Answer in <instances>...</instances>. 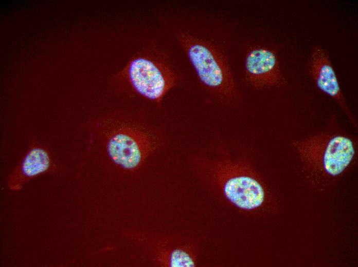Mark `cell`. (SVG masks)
Wrapping results in <instances>:
<instances>
[{"label": "cell", "instance_id": "6da1fadb", "mask_svg": "<svg viewBox=\"0 0 358 267\" xmlns=\"http://www.w3.org/2000/svg\"><path fill=\"white\" fill-rule=\"evenodd\" d=\"M198 165L205 183L232 205L252 210L263 203L265 192L261 183L224 146L217 145L205 152L198 158Z\"/></svg>", "mask_w": 358, "mask_h": 267}, {"label": "cell", "instance_id": "7a4b0ae2", "mask_svg": "<svg viewBox=\"0 0 358 267\" xmlns=\"http://www.w3.org/2000/svg\"><path fill=\"white\" fill-rule=\"evenodd\" d=\"M178 81L177 72L165 55L158 50L147 49L131 57L111 83L116 90H127L160 105Z\"/></svg>", "mask_w": 358, "mask_h": 267}, {"label": "cell", "instance_id": "3957f363", "mask_svg": "<svg viewBox=\"0 0 358 267\" xmlns=\"http://www.w3.org/2000/svg\"><path fill=\"white\" fill-rule=\"evenodd\" d=\"M176 36L206 92L223 104H238L240 94L222 51L211 42L186 32H178Z\"/></svg>", "mask_w": 358, "mask_h": 267}, {"label": "cell", "instance_id": "277c9868", "mask_svg": "<svg viewBox=\"0 0 358 267\" xmlns=\"http://www.w3.org/2000/svg\"><path fill=\"white\" fill-rule=\"evenodd\" d=\"M92 136L102 142L110 160L121 168H138L155 147L154 140L145 129L122 122L117 116H107L93 126Z\"/></svg>", "mask_w": 358, "mask_h": 267}, {"label": "cell", "instance_id": "5b68a950", "mask_svg": "<svg viewBox=\"0 0 358 267\" xmlns=\"http://www.w3.org/2000/svg\"><path fill=\"white\" fill-rule=\"evenodd\" d=\"M357 137L342 130H325L293 142L305 160L335 177L343 173L356 154Z\"/></svg>", "mask_w": 358, "mask_h": 267}, {"label": "cell", "instance_id": "8992f818", "mask_svg": "<svg viewBox=\"0 0 358 267\" xmlns=\"http://www.w3.org/2000/svg\"><path fill=\"white\" fill-rule=\"evenodd\" d=\"M309 69L317 88L336 103L350 124L357 130V121L343 94L330 56L321 46H316L313 48Z\"/></svg>", "mask_w": 358, "mask_h": 267}, {"label": "cell", "instance_id": "52a82bcc", "mask_svg": "<svg viewBox=\"0 0 358 267\" xmlns=\"http://www.w3.org/2000/svg\"><path fill=\"white\" fill-rule=\"evenodd\" d=\"M245 74L248 83L259 90L278 86L283 80L276 53L265 47L254 48L247 52Z\"/></svg>", "mask_w": 358, "mask_h": 267}, {"label": "cell", "instance_id": "ba28073f", "mask_svg": "<svg viewBox=\"0 0 358 267\" xmlns=\"http://www.w3.org/2000/svg\"><path fill=\"white\" fill-rule=\"evenodd\" d=\"M51 165L49 151L38 140L32 139L27 151L9 177V188L20 190L30 180L47 172Z\"/></svg>", "mask_w": 358, "mask_h": 267}]
</instances>
